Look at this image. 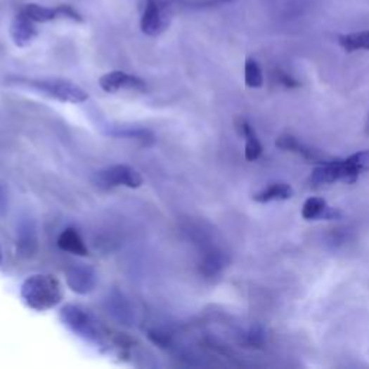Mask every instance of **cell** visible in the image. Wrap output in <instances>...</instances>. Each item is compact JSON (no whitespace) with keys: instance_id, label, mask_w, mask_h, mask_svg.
I'll use <instances>...</instances> for the list:
<instances>
[{"instance_id":"obj_6","label":"cell","mask_w":369,"mask_h":369,"mask_svg":"<svg viewBox=\"0 0 369 369\" xmlns=\"http://www.w3.org/2000/svg\"><path fill=\"white\" fill-rule=\"evenodd\" d=\"M169 6L160 0H146L143 13L140 18V30L148 37L160 35L169 26Z\"/></svg>"},{"instance_id":"obj_23","label":"cell","mask_w":369,"mask_h":369,"mask_svg":"<svg viewBox=\"0 0 369 369\" xmlns=\"http://www.w3.org/2000/svg\"><path fill=\"white\" fill-rule=\"evenodd\" d=\"M365 131H366V134H369V116H368V119H366V124H365Z\"/></svg>"},{"instance_id":"obj_12","label":"cell","mask_w":369,"mask_h":369,"mask_svg":"<svg viewBox=\"0 0 369 369\" xmlns=\"http://www.w3.org/2000/svg\"><path fill=\"white\" fill-rule=\"evenodd\" d=\"M302 216L306 221L313 219H340L344 216L342 211L332 208L326 204L323 198H309L302 209Z\"/></svg>"},{"instance_id":"obj_10","label":"cell","mask_w":369,"mask_h":369,"mask_svg":"<svg viewBox=\"0 0 369 369\" xmlns=\"http://www.w3.org/2000/svg\"><path fill=\"white\" fill-rule=\"evenodd\" d=\"M39 248L38 228L34 219H25L19 224L16 251L22 259H32Z\"/></svg>"},{"instance_id":"obj_21","label":"cell","mask_w":369,"mask_h":369,"mask_svg":"<svg viewBox=\"0 0 369 369\" xmlns=\"http://www.w3.org/2000/svg\"><path fill=\"white\" fill-rule=\"evenodd\" d=\"M230 2H234V0H185V6L202 9V8H216Z\"/></svg>"},{"instance_id":"obj_4","label":"cell","mask_w":369,"mask_h":369,"mask_svg":"<svg viewBox=\"0 0 369 369\" xmlns=\"http://www.w3.org/2000/svg\"><path fill=\"white\" fill-rule=\"evenodd\" d=\"M60 318L72 333L84 339L85 342L98 347L103 345L100 328L87 310H84L77 304H65L60 310Z\"/></svg>"},{"instance_id":"obj_13","label":"cell","mask_w":369,"mask_h":369,"mask_svg":"<svg viewBox=\"0 0 369 369\" xmlns=\"http://www.w3.org/2000/svg\"><path fill=\"white\" fill-rule=\"evenodd\" d=\"M237 129H238L240 134L245 138V150H244L245 159L248 162L257 160L263 153V145H261V141L259 140L257 134H255L252 126L247 120L240 119L237 122Z\"/></svg>"},{"instance_id":"obj_19","label":"cell","mask_w":369,"mask_h":369,"mask_svg":"<svg viewBox=\"0 0 369 369\" xmlns=\"http://www.w3.org/2000/svg\"><path fill=\"white\" fill-rule=\"evenodd\" d=\"M264 332L261 328H252L245 336H244V344L250 348H263L264 345Z\"/></svg>"},{"instance_id":"obj_7","label":"cell","mask_w":369,"mask_h":369,"mask_svg":"<svg viewBox=\"0 0 369 369\" xmlns=\"http://www.w3.org/2000/svg\"><path fill=\"white\" fill-rule=\"evenodd\" d=\"M97 273L91 266L72 264L65 271L68 287L77 294H90L97 286Z\"/></svg>"},{"instance_id":"obj_22","label":"cell","mask_w":369,"mask_h":369,"mask_svg":"<svg viewBox=\"0 0 369 369\" xmlns=\"http://www.w3.org/2000/svg\"><path fill=\"white\" fill-rule=\"evenodd\" d=\"M56 11H58L60 18H65V19H70L74 22H82L81 15L70 5H61V6L56 8Z\"/></svg>"},{"instance_id":"obj_14","label":"cell","mask_w":369,"mask_h":369,"mask_svg":"<svg viewBox=\"0 0 369 369\" xmlns=\"http://www.w3.org/2000/svg\"><path fill=\"white\" fill-rule=\"evenodd\" d=\"M294 195L293 188L286 182H276L261 189L252 196V200L259 204H267L273 201H287Z\"/></svg>"},{"instance_id":"obj_1","label":"cell","mask_w":369,"mask_h":369,"mask_svg":"<svg viewBox=\"0 0 369 369\" xmlns=\"http://www.w3.org/2000/svg\"><path fill=\"white\" fill-rule=\"evenodd\" d=\"M368 169L369 150H362L347 159H333L326 164H319L310 176V185L318 188L336 182L355 183L359 175Z\"/></svg>"},{"instance_id":"obj_18","label":"cell","mask_w":369,"mask_h":369,"mask_svg":"<svg viewBox=\"0 0 369 369\" xmlns=\"http://www.w3.org/2000/svg\"><path fill=\"white\" fill-rule=\"evenodd\" d=\"M244 79L248 89H261L264 85V75L261 67L254 58H247L244 65Z\"/></svg>"},{"instance_id":"obj_15","label":"cell","mask_w":369,"mask_h":369,"mask_svg":"<svg viewBox=\"0 0 369 369\" xmlns=\"http://www.w3.org/2000/svg\"><path fill=\"white\" fill-rule=\"evenodd\" d=\"M58 247L63 251H67V252H71L75 255H81V257L89 255L87 245H85L84 240L81 238L78 231H75L74 228H67L61 233V235L58 238Z\"/></svg>"},{"instance_id":"obj_16","label":"cell","mask_w":369,"mask_h":369,"mask_svg":"<svg viewBox=\"0 0 369 369\" xmlns=\"http://www.w3.org/2000/svg\"><path fill=\"white\" fill-rule=\"evenodd\" d=\"M337 41H339V45L342 46L347 52L369 51V31H359V32L340 35Z\"/></svg>"},{"instance_id":"obj_8","label":"cell","mask_w":369,"mask_h":369,"mask_svg":"<svg viewBox=\"0 0 369 369\" xmlns=\"http://www.w3.org/2000/svg\"><path fill=\"white\" fill-rule=\"evenodd\" d=\"M276 146L281 150H286V152H293L297 153L300 156H303L306 160H309L310 163H318V164H326L329 162H332L333 159L328 155H325L323 152L310 148L302 141L292 136V134H281L277 140H276Z\"/></svg>"},{"instance_id":"obj_20","label":"cell","mask_w":369,"mask_h":369,"mask_svg":"<svg viewBox=\"0 0 369 369\" xmlns=\"http://www.w3.org/2000/svg\"><path fill=\"white\" fill-rule=\"evenodd\" d=\"M273 75H274V79L286 89H299L302 85L300 81H297L294 77H292L290 74H287L285 70H281V68H276Z\"/></svg>"},{"instance_id":"obj_24","label":"cell","mask_w":369,"mask_h":369,"mask_svg":"<svg viewBox=\"0 0 369 369\" xmlns=\"http://www.w3.org/2000/svg\"><path fill=\"white\" fill-rule=\"evenodd\" d=\"M4 263V251H2V247H0V266H2Z\"/></svg>"},{"instance_id":"obj_11","label":"cell","mask_w":369,"mask_h":369,"mask_svg":"<svg viewBox=\"0 0 369 369\" xmlns=\"http://www.w3.org/2000/svg\"><path fill=\"white\" fill-rule=\"evenodd\" d=\"M9 34L16 46L25 48L32 44L34 39L38 37V30L35 22L20 11L11 23Z\"/></svg>"},{"instance_id":"obj_3","label":"cell","mask_w":369,"mask_h":369,"mask_svg":"<svg viewBox=\"0 0 369 369\" xmlns=\"http://www.w3.org/2000/svg\"><path fill=\"white\" fill-rule=\"evenodd\" d=\"M16 82L20 85H26L39 94H44L46 97L55 98L63 103H72V104H79L89 100V93L84 89H81L78 84L68 81V79H61V78H41V79H23V78H16Z\"/></svg>"},{"instance_id":"obj_2","label":"cell","mask_w":369,"mask_h":369,"mask_svg":"<svg viewBox=\"0 0 369 369\" xmlns=\"http://www.w3.org/2000/svg\"><path fill=\"white\" fill-rule=\"evenodd\" d=\"M23 303L37 311L51 310L64 300L61 281L51 274H32L20 287Z\"/></svg>"},{"instance_id":"obj_17","label":"cell","mask_w":369,"mask_h":369,"mask_svg":"<svg viewBox=\"0 0 369 369\" xmlns=\"http://www.w3.org/2000/svg\"><path fill=\"white\" fill-rule=\"evenodd\" d=\"M22 12L27 18H31L35 23H46V22H52V20L60 18L56 8L52 9V8H46V6H42V5H38V4H27V5H25Z\"/></svg>"},{"instance_id":"obj_9","label":"cell","mask_w":369,"mask_h":369,"mask_svg":"<svg viewBox=\"0 0 369 369\" xmlns=\"http://www.w3.org/2000/svg\"><path fill=\"white\" fill-rule=\"evenodd\" d=\"M100 87L105 93H119L122 90H145L146 82L123 71H111L100 78Z\"/></svg>"},{"instance_id":"obj_5","label":"cell","mask_w":369,"mask_h":369,"mask_svg":"<svg viewBox=\"0 0 369 369\" xmlns=\"http://www.w3.org/2000/svg\"><path fill=\"white\" fill-rule=\"evenodd\" d=\"M94 183L105 189L115 186L137 189L143 185V178H141L138 170L129 164H112L96 172Z\"/></svg>"}]
</instances>
